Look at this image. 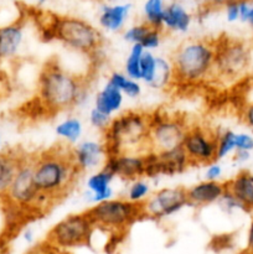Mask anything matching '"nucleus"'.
<instances>
[{
	"mask_svg": "<svg viewBox=\"0 0 253 254\" xmlns=\"http://www.w3.org/2000/svg\"><path fill=\"white\" fill-rule=\"evenodd\" d=\"M32 164L37 190L51 203L68 195L81 175L66 145L52 146L32 155Z\"/></svg>",
	"mask_w": 253,
	"mask_h": 254,
	"instance_id": "nucleus-1",
	"label": "nucleus"
},
{
	"mask_svg": "<svg viewBox=\"0 0 253 254\" xmlns=\"http://www.w3.org/2000/svg\"><path fill=\"white\" fill-rule=\"evenodd\" d=\"M88 82L56 61H49L39 74L37 94L44 109L52 113L72 109L88 98Z\"/></svg>",
	"mask_w": 253,
	"mask_h": 254,
	"instance_id": "nucleus-2",
	"label": "nucleus"
},
{
	"mask_svg": "<svg viewBox=\"0 0 253 254\" xmlns=\"http://www.w3.org/2000/svg\"><path fill=\"white\" fill-rule=\"evenodd\" d=\"M174 84L196 86L213 78L215 40L191 39L179 45L170 59Z\"/></svg>",
	"mask_w": 253,
	"mask_h": 254,
	"instance_id": "nucleus-3",
	"label": "nucleus"
},
{
	"mask_svg": "<svg viewBox=\"0 0 253 254\" xmlns=\"http://www.w3.org/2000/svg\"><path fill=\"white\" fill-rule=\"evenodd\" d=\"M150 114L128 111L112 119L104 135L107 155L122 153L145 154L149 148Z\"/></svg>",
	"mask_w": 253,
	"mask_h": 254,
	"instance_id": "nucleus-4",
	"label": "nucleus"
},
{
	"mask_svg": "<svg viewBox=\"0 0 253 254\" xmlns=\"http://www.w3.org/2000/svg\"><path fill=\"white\" fill-rule=\"evenodd\" d=\"M54 39L78 54L93 57L101 51L103 36L91 22L74 16H56L50 21Z\"/></svg>",
	"mask_w": 253,
	"mask_h": 254,
	"instance_id": "nucleus-5",
	"label": "nucleus"
},
{
	"mask_svg": "<svg viewBox=\"0 0 253 254\" xmlns=\"http://www.w3.org/2000/svg\"><path fill=\"white\" fill-rule=\"evenodd\" d=\"M94 228L123 235L136 221L144 218L143 205L133 203L126 198H111L96 203L84 211Z\"/></svg>",
	"mask_w": 253,
	"mask_h": 254,
	"instance_id": "nucleus-6",
	"label": "nucleus"
},
{
	"mask_svg": "<svg viewBox=\"0 0 253 254\" xmlns=\"http://www.w3.org/2000/svg\"><path fill=\"white\" fill-rule=\"evenodd\" d=\"M252 52L245 41L233 37L215 39L213 78L222 82H233L241 78L250 68Z\"/></svg>",
	"mask_w": 253,
	"mask_h": 254,
	"instance_id": "nucleus-7",
	"label": "nucleus"
},
{
	"mask_svg": "<svg viewBox=\"0 0 253 254\" xmlns=\"http://www.w3.org/2000/svg\"><path fill=\"white\" fill-rule=\"evenodd\" d=\"M7 202L22 211H39L49 208L52 203L39 192L35 184L32 155H24L15 178L5 196Z\"/></svg>",
	"mask_w": 253,
	"mask_h": 254,
	"instance_id": "nucleus-8",
	"label": "nucleus"
},
{
	"mask_svg": "<svg viewBox=\"0 0 253 254\" xmlns=\"http://www.w3.org/2000/svg\"><path fill=\"white\" fill-rule=\"evenodd\" d=\"M94 226L86 212L72 213L56 223L46 236L50 247L60 251H69L84 247L93 238Z\"/></svg>",
	"mask_w": 253,
	"mask_h": 254,
	"instance_id": "nucleus-9",
	"label": "nucleus"
},
{
	"mask_svg": "<svg viewBox=\"0 0 253 254\" xmlns=\"http://www.w3.org/2000/svg\"><path fill=\"white\" fill-rule=\"evenodd\" d=\"M185 118L174 114L155 112L150 114L149 148L153 153H161L180 148L189 129Z\"/></svg>",
	"mask_w": 253,
	"mask_h": 254,
	"instance_id": "nucleus-10",
	"label": "nucleus"
},
{
	"mask_svg": "<svg viewBox=\"0 0 253 254\" xmlns=\"http://www.w3.org/2000/svg\"><path fill=\"white\" fill-rule=\"evenodd\" d=\"M217 134L205 127H189L181 148L188 156L190 166L208 165L217 161Z\"/></svg>",
	"mask_w": 253,
	"mask_h": 254,
	"instance_id": "nucleus-11",
	"label": "nucleus"
},
{
	"mask_svg": "<svg viewBox=\"0 0 253 254\" xmlns=\"http://www.w3.org/2000/svg\"><path fill=\"white\" fill-rule=\"evenodd\" d=\"M143 205L144 218L151 220H164L166 217L176 215L188 206L186 198V189L178 188H163L150 193Z\"/></svg>",
	"mask_w": 253,
	"mask_h": 254,
	"instance_id": "nucleus-12",
	"label": "nucleus"
},
{
	"mask_svg": "<svg viewBox=\"0 0 253 254\" xmlns=\"http://www.w3.org/2000/svg\"><path fill=\"white\" fill-rule=\"evenodd\" d=\"M103 168L108 169L116 178L134 181L143 179L146 171V153H122L107 155Z\"/></svg>",
	"mask_w": 253,
	"mask_h": 254,
	"instance_id": "nucleus-13",
	"label": "nucleus"
},
{
	"mask_svg": "<svg viewBox=\"0 0 253 254\" xmlns=\"http://www.w3.org/2000/svg\"><path fill=\"white\" fill-rule=\"evenodd\" d=\"M71 154L74 165L81 174L84 171L96 170L99 166L103 168L107 160V149L104 143L92 139H84L77 143L71 149Z\"/></svg>",
	"mask_w": 253,
	"mask_h": 254,
	"instance_id": "nucleus-14",
	"label": "nucleus"
},
{
	"mask_svg": "<svg viewBox=\"0 0 253 254\" xmlns=\"http://www.w3.org/2000/svg\"><path fill=\"white\" fill-rule=\"evenodd\" d=\"M225 192V181L203 180L186 189L188 206L193 208H201L213 205V203H218Z\"/></svg>",
	"mask_w": 253,
	"mask_h": 254,
	"instance_id": "nucleus-15",
	"label": "nucleus"
},
{
	"mask_svg": "<svg viewBox=\"0 0 253 254\" xmlns=\"http://www.w3.org/2000/svg\"><path fill=\"white\" fill-rule=\"evenodd\" d=\"M225 183L226 191L240 203L242 211L253 213V174L242 170Z\"/></svg>",
	"mask_w": 253,
	"mask_h": 254,
	"instance_id": "nucleus-16",
	"label": "nucleus"
},
{
	"mask_svg": "<svg viewBox=\"0 0 253 254\" xmlns=\"http://www.w3.org/2000/svg\"><path fill=\"white\" fill-rule=\"evenodd\" d=\"M24 24L21 21L0 25V61L17 56L24 42Z\"/></svg>",
	"mask_w": 253,
	"mask_h": 254,
	"instance_id": "nucleus-17",
	"label": "nucleus"
},
{
	"mask_svg": "<svg viewBox=\"0 0 253 254\" xmlns=\"http://www.w3.org/2000/svg\"><path fill=\"white\" fill-rule=\"evenodd\" d=\"M114 179L116 176L106 168H101L98 171L91 174L87 179L89 201L96 205L114 198V190L112 188Z\"/></svg>",
	"mask_w": 253,
	"mask_h": 254,
	"instance_id": "nucleus-18",
	"label": "nucleus"
},
{
	"mask_svg": "<svg viewBox=\"0 0 253 254\" xmlns=\"http://www.w3.org/2000/svg\"><path fill=\"white\" fill-rule=\"evenodd\" d=\"M131 11V4L114 2L104 4L101 7L98 22L99 26L108 32H119L124 29Z\"/></svg>",
	"mask_w": 253,
	"mask_h": 254,
	"instance_id": "nucleus-19",
	"label": "nucleus"
},
{
	"mask_svg": "<svg viewBox=\"0 0 253 254\" xmlns=\"http://www.w3.org/2000/svg\"><path fill=\"white\" fill-rule=\"evenodd\" d=\"M191 24H192V15L183 4L174 1L166 5L163 29H166L168 31L179 32V34H185L190 30Z\"/></svg>",
	"mask_w": 253,
	"mask_h": 254,
	"instance_id": "nucleus-20",
	"label": "nucleus"
},
{
	"mask_svg": "<svg viewBox=\"0 0 253 254\" xmlns=\"http://www.w3.org/2000/svg\"><path fill=\"white\" fill-rule=\"evenodd\" d=\"M124 103V94L117 87L107 82L98 91L94 98V108L103 112L109 117H113L122 109Z\"/></svg>",
	"mask_w": 253,
	"mask_h": 254,
	"instance_id": "nucleus-21",
	"label": "nucleus"
},
{
	"mask_svg": "<svg viewBox=\"0 0 253 254\" xmlns=\"http://www.w3.org/2000/svg\"><path fill=\"white\" fill-rule=\"evenodd\" d=\"M22 154L15 151H4L0 153V197H5L9 191L10 185L15 178Z\"/></svg>",
	"mask_w": 253,
	"mask_h": 254,
	"instance_id": "nucleus-22",
	"label": "nucleus"
},
{
	"mask_svg": "<svg viewBox=\"0 0 253 254\" xmlns=\"http://www.w3.org/2000/svg\"><path fill=\"white\" fill-rule=\"evenodd\" d=\"M55 133L66 143L76 145L81 141V136L83 134V123L77 117H68L57 124Z\"/></svg>",
	"mask_w": 253,
	"mask_h": 254,
	"instance_id": "nucleus-23",
	"label": "nucleus"
},
{
	"mask_svg": "<svg viewBox=\"0 0 253 254\" xmlns=\"http://www.w3.org/2000/svg\"><path fill=\"white\" fill-rule=\"evenodd\" d=\"M174 84V69L170 60L156 56V67L153 82L149 87L154 89H165Z\"/></svg>",
	"mask_w": 253,
	"mask_h": 254,
	"instance_id": "nucleus-24",
	"label": "nucleus"
},
{
	"mask_svg": "<svg viewBox=\"0 0 253 254\" xmlns=\"http://www.w3.org/2000/svg\"><path fill=\"white\" fill-rule=\"evenodd\" d=\"M165 9V0H145L143 5L144 22L154 29L163 30Z\"/></svg>",
	"mask_w": 253,
	"mask_h": 254,
	"instance_id": "nucleus-25",
	"label": "nucleus"
},
{
	"mask_svg": "<svg viewBox=\"0 0 253 254\" xmlns=\"http://www.w3.org/2000/svg\"><path fill=\"white\" fill-rule=\"evenodd\" d=\"M107 82L117 87L124 94V97L126 96L129 98H138L141 94L140 81L129 78L124 72H113L108 77Z\"/></svg>",
	"mask_w": 253,
	"mask_h": 254,
	"instance_id": "nucleus-26",
	"label": "nucleus"
},
{
	"mask_svg": "<svg viewBox=\"0 0 253 254\" xmlns=\"http://www.w3.org/2000/svg\"><path fill=\"white\" fill-rule=\"evenodd\" d=\"M144 52L145 50L140 44H134L130 46L129 54L126 59V64H124V73L129 78L140 81V64Z\"/></svg>",
	"mask_w": 253,
	"mask_h": 254,
	"instance_id": "nucleus-27",
	"label": "nucleus"
},
{
	"mask_svg": "<svg viewBox=\"0 0 253 254\" xmlns=\"http://www.w3.org/2000/svg\"><path fill=\"white\" fill-rule=\"evenodd\" d=\"M236 151V131L222 130L217 134V151L216 160L220 161Z\"/></svg>",
	"mask_w": 253,
	"mask_h": 254,
	"instance_id": "nucleus-28",
	"label": "nucleus"
},
{
	"mask_svg": "<svg viewBox=\"0 0 253 254\" xmlns=\"http://www.w3.org/2000/svg\"><path fill=\"white\" fill-rule=\"evenodd\" d=\"M151 189L150 185L144 179H138V180L131 181L130 186L126 191V200L133 203H144L146 198L150 196Z\"/></svg>",
	"mask_w": 253,
	"mask_h": 254,
	"instance_id": "nucleus-29",
	"label": "nucleus"
},
{
	"mask_svg": "<svg viewBox=\"0 0 253 254\" xmlns=\"http://www.w3.org/2000/svg\"><path fill=\"white\" fill-rule=\"evenodd\" d=\"M156 67V56L150 51H145L141 59L140 64V81L146 86H150L153 82Z\"/></svg>",
	"mask_w": 253,
	"mask_h": 254,
	"instance_id": "nucleus-30",
	"label": "nucleus"
},
{
	"mask_svg": "<svg viewBox=\"0 0 253 254\" xmlns=\"http://www.w3.org/2000/svg\"><path fill=\"white\" fill-rule=\"evenodd\" d=\"M150 26L146 25L145 22H140V24L133 25V26L128 27L123 31V39L129 44H141L143 39L145 37L146 32L149 31Z\"/></svg>",
	"mask_w": 253,
	"mask_h": 254,
	"instance_id": "nucleus-31",
	"label": "nucleus"
},
{
	"mask_svg": "<svg viewBox=\"0 0 253 254\" xmlns=\"http://www.w3.org/2000/svg\"><path fill=\"white\" fill-rule=\"evenodd\" d=\"M112 119H113V117L107 116V114H104L103 112L98 111V109L94 108V107L89 111V114H88L89 124H91L94 129L102 131V133H104V131L108 129V127L111 126L112 123Z\"/></svg>",
	"mask_w": 253,
	"mask_h": 254,
	"instance_id": "nucleus-32",
	"label": "nucleus"
},
{
	"mask_svg": "<svg viewBox=\"0 0 253 254\" xmlns=\"http://www.w3.org/2000/svg\"><path fill=\"white\" fill-rule=\"evenodd\" d=\"M161 40H163V30L150 27L140 45L144 47L145 51L153 52L154 50H156L160 46Z\"/></svg>",
	"mask_w": 253,
	"mask_h": 254,
	"instance_id": "nucleus-33",
	"label": "nucleus"
},
{
	"mask_svg": "<svg viewBox=\"0 0 253 254\" xmlns=\"http://www.w3.org/2000/svg\"><path fill=\"white\" fill-rule=\"evenodd\" d=\"M236 151H253V134L248 131L236 133Z\"/></svg>",
	"mask_w": 253,
	"mask_h": 254,
	"instance_id": "nucleus-34",
	"label": "nucleus"
},
{
	"mask_svg": "<svg viewBox=\"0 0 253 254\" xmlns=\"http://www.w3.org/2000/svg\"><path fill=\"white\" fill-rule=\"evenodd\" d=\"M223 175V169L218 161L206 165L205 169V180L208 181H221V178Z\"/></svg>",
	"mask_w": 253,
	"mask_h": 254,
	"instance_id": "nucleus-35",
	"label": "nucleus"
},
{
	"mask_svg": "<svg viewBox=\"0 0 253 254\" xmlns=\"http://www.w3.org/2000/svg\"><path fill=\"white\" fill-rule=\"evenodd\" d=\"M218 203L222 206V208L225 212L232 213V212H235V211H242L240 203H238L237 201L235 200V197H233L231 193H228L227 191H226L225 195L222 196V198H221L220 202Z\"/></svg>",
	"mask_w": 253,
	"mask_h": 254,
	"instance_id": "nucleus-36",
	"label": "nucleus"
},
{
	"mask_svg": "<svg viewBox=\"0 0 253 254\" xmlns=\"http://www.w3.org/2000/svg\"><path fill=\"white\" fill-rule=\"evenodd\" d=\"M226 20L228 22H237L240 21V6H238V0L228 2L225 6Z\"/></svg>",
	"mask_w": 253,
	"mask_h": 254,
	"instance_id": "nucleus-37",
	"label": "nucleus"
},
{
	"mask_svg": "<svg viewBox=\"0 0 253 254\" xmlns=\"http://www.w3.org/2000/svg\"><path fill=\"white\" fill-rule=\"evenodd\" d=\"M242 119L245 122L246 127L250 129V133L253 134V101L246 104L242 112Z\"/></svg>",
	"mask_w": 253,
	"mask_h": 254,
	"instance_id": "nucleus-38",
	"label": "nucleus"
},
{
	"mask_svg": "<svg viewBox=\"0 0 253 254\" xmlns=\"http://www.w3.org/2000/svg\"><path fill=\"white\" fill-rule=\"evenodd\" d=\"M248 252L253 253V218L251 220L250 226L247 230V236H246V248Z\"/></svg>",
	"mask_w": 253,
	"mask_h": 254,
	"instance_id": "nucleus-39",
	"label": "nucleus"
},
{
	"mask_svg": "<svg viewBox=\"0 0 253 254\" xmlns=\"http://www.w3.org/2000/svg\"><path fill=\"white\" fill-rule=\"evenodd\" d=\"M251 159V153H247V151H235L233 153V160L238 164L247 163Z\"/></svg>",
	"mask_w": 253,
	"mask_h": 254,
	"instance_id": "nucleus-40",
	"label": "nucleus"
},
{
	"mask_svg": "<svg viewBox=\"0 0 253 254\" xmlns=\"http://www.w3.org/2000/svg\"><path fill=\"white\" fill-rule=\"evenodd\" d=\"M231 1H233V0H207V4L206 5L215 9V7H225Z\"/></svg>",
	"mask_w": 253,
	"mask_h": 254,
	"instance_id": "nucleus-41",
	"label": "nucleus"
},
{
	"mask_svg": "<svg viewBox=\"0 0 253 254\" xmlns=\"http://www.w3.org/2000/svg\"><path fill=\"white\" fill-rule=\"evenodd\" d=\"M22 238L26 243H32L34 242V232L31 230H26L22 233Z\"/></svg>",
	"mask_w": 253,
	"mask_h": 254,
	"instance_id": "nucleus-42",
	"label": "nucleus"
},
{
	"mask_svg": "<svg viewBox=\"0 0 253 254\" xmlns=\"http://www.w3.org/2000/svg\"><path fill=\"white\" fill-rule=\"evenodd\" d=\"M247 24L250 25L251 27H252L253 30V4H252V7H251V11H250V15H248V19H247Z\"/></svg>",
	"mask_w": 253,
	"mask_h": 254,
	"instance_id": "nucleus-43",
	"label": "nucleus"
},
{
	"mask_svg": "<svg viewBox=\"0 0 253 254\" xmlns=\"http://www.w3.org/2000/svg\"><path fill=\"white\" fill-rule=\"evenodd\" d=\"M47 1H49V0H36V4L37 6H42V5L46 4Z\"/></svg>",
	"mask_w": 253,
	"mask_h": 254,
	"instance_id": "nucleus-44",
	"label": "nucleus"
},
{
	"mask_svg": "<svg viewBox=\"0 0 253 254\" xmlns=\"http://www.w3.org/2000/svg\"><path fill=\"white\" fill-rule=\"evenodd\" d=\"M238 254H253V253L248 252V251H247V250H243V251H241V252H240V253H238Z\"/></svg>",
	"mask_w": 253,
	"mask_h": 254,
	"instance_id": "nucleus-45",
	"label": "nucleus"
},
{
	"mask_svg": "<svg viewBox=\"0 0 253 254\" xmlns=\"http://www.w3.org/2000/svg\"><path fill=\"white\" fill-rule=\"evenodd\" d=\"M104 1H107V2H117V1H118V0H104Z\"/></svg>",
	"mask_w": 253,
	"mask_h": 254,
	"instance_id": "nucleus-46",
	"label": "nucleus"
},
{
	"mask_svg": "<svg viewBox=\"0 0 253 254\" xmlns=\"http://www.w3.org/2000/svg\"><path fill=\"white\" fill-rule=\"evenodd\" d=\"M0 146H1V136H0Z\"/></svg>",
	"mask_w": 253,
	"mask_h": 254,
	"instance_id": "nucleus-47",
	"label": "nucleus"
}]
</instances>
